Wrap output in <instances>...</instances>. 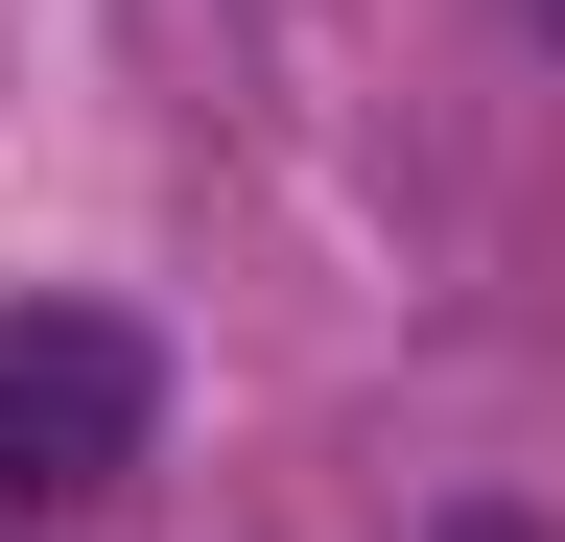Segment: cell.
<instances>
[{
    "mask_svg": "<svg viewBox=\"0 0 565 542\" xmlns=\"http://www.w3.org/2000/svg\"><path fill=\"white\" fill-rule=\"evenodd\" d=\"M519 24H542V47H565V0H519Z\"/></svg>",
    "mask_w": 565,
    "mask_h": 542,
    "instance_id": "cell-3",
    "label": "cell"
},
{
    "mask_svg": "<svg viewBox=\"0 0 565 542\" xmlns=\"http://www.w3.org/2000/svg\"><path fill=\"white\" fill-rule=\"evenodd\" d=\"M141 425H166V354H141L118 307H0V542L47 496H95Z\"/></svg>",
    "mask_w": 565,
    "mask_h": 542,
    "instance_id": "cell-1",
    "label": "cell"
},
{
    "mask_svg": "<svg viewBox=\"0 0 565 542\" xmlns=\"http://www.w3.org/2000/svg\"><path fill=\"white\" fill-rule=\"evenodd\" d=\"M448 542H542V519H448Z\"/></svg>",
    "mask_w": 565,
    "mask_h": 542,
    "instance_id": "cell-2",
    "label": "cell"
}]
</instances>
